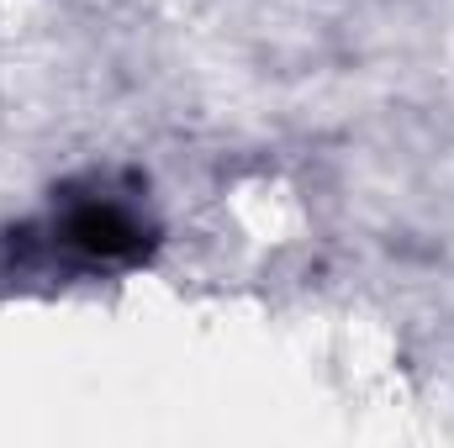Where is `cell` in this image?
<instances>
[{
	"label": "cell",
	"mask_w": 454,
	"mask_h": 448,
	"mask_svg": "<svg viewBox=\"0 0 454 448\" xmlns=\"http://www.w3.org/2000/svg\"><path fill=\"white\" fill-rule=\"evenodd\" d=\"M21 237L37 243V259L59 269H127L153 248L159 227L148 222V212L132 196L96 185L85 196H64L48 222Z\"/></svg>",
	"instance_id": "obj_1"
}]
</instances>
